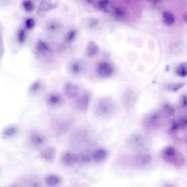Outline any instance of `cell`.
<instances>
[{"label": "cell", "instance_id": "4dcf8cb0", "mask_svg": "<svg viewBox=\"0 0 187 187\" xmlns=\"http://www.w3.org/2000/svg\"><path fill=\"white\" fill-rule=\"evenodd\" d=\"M76 36V31L75 30L70 31L65 36V40L66 42L70 43L74 41Z\"/></svg>", "mask_w": 187, "mask_h": 187}, {"label": "cell", "instance_id": "ac0fdd59", "mask_svg": "<svg viewBox=\"0 0 187 187\" xmlns=\"http://www.w3.org/2000/svg\"><path fill=\"white\" fill-rule=\"evenodd\" d=\"M56 155L55 148L52 147H47L44 148L40 152V157L47 161H52L54 160Z\"/></svg>", "mask_w": 187, "mask_h": 187}, {"label": "cell", "instance_id": "7c38bea8", "mask_svg": "<svg viewBox=\"0 0 187 187\" xmlns=\"http://www.w3.org/2000/svg\"><path fill=\"white\" fill-rule=\"evenodd\" d=\"M80 87L77 84L72 82H67L64 87L65 95L69 99L75 98L80 93Z\"/></svg>", "mask_w": 187, "mask_h": 187}, {"label": "cell", "instance_id": "9a60e30c", "mask_svg": "<svg viewBox=\"0 0 187 187\" xmlns=\"http://www.w3.org/2000/svg\"><path fill=\"white\" fill-rule=\"evenodd\" d=\"M61 161L66 165H74L78 162V156L74 153L65 152L62 154Z\"/></svg>", "mask_w": 187, "mask_h": 187}, {"label": "cell", "instance_id": "277c9868", "mask_svg": "<svg viewBox=\"0 0 187 187\" xmlns=\"http://www.w3.org/2000/svg\"><path fill=\"white\" fill-rule=\"evenodd\" d=\"M46 102L48 106L52 108H57L63 105L64 99L58 92H50L46 95Z\"/></svg>", "mask_w": 187, "mask_h": 187}, {"label": "cell", "instance_id": "3957f363", "mask_svg": "<svg viewBox=\"0 0 187 187\" xmlns=\"http://www.w3.org/2000/svg\"><path fill=\"white\" fill-rule=\"evenodd\" d=\"M161 113L160 111H152L143 120V125L147 129L156 128L161 122Z\"/></svg>", "mask_w": 187, "mask_h": 187}, {"label": "cell", "instance_id": "9c48e42d", "mask_svg": "<svg viewBox=\"0 0 187 187\" xmlns=\"http://www.w3.org/2000/svg\"><path fill=\"white\" fill-rule=\"evenodd\" d=\"M70 137L74 143H84L89 139V133L85 129H80L75 131Z\"/></svg>", "mask_w": 187, "mask_h": 187}, {"label": "cell", "instance_id": "f1b7e54d", "mask_svg": "<svg viewBox=\"0 0 187 187\" xmlns=\"http://www.w3.org/2000/svg\"><path fill=\"white\" fill-rule=\"evenodd\" d=\"M26 31L23 29H20L18 31L17 33V39L18 42L20 44L24 43L26 39Z\"/></svg>", "mask_w": 187, "mask_h": 187}, {"label": "cell", "instance_id": "6da1fadb", "mask_svg": "<svg viewBox=\"0 0 187 187\" xmlns=\"http://www.w3.org/2000/svg\"><path fill=\"white\" fill-rule=\"evenodd\" d=\"M118 104L114 99L109 97L101 98L96 103L94 112L96 116L101 119H109L115 115Z\"/></svg>", "mask_w": 187, "mask_h": 187}, {"label": "cell", "instance_id": "cb8c5ba5", "mask_svg": "<svg viewBox=\"0 0 187 187\" xmlns=\"http://www.w3.org/2000/svg\"><path fill=\"white\" fill-rule=\"evenodd\" d=\"M43 88V84L41 81H35L31 84L29 87V92L31 94L36 95L41 91Z\"/></svg>", "mask_w": 187, "mask_h": 187}, {"label": "cell", "instance_id": "8fae6325", "mask_svg": "<svg viewBox=\"0 0 187 187\" xmlns=\"http://www.w3.org/2000/svg\"><path fill=\"white\" fill-rule=\"evenodd\" d=\"M144 137L140 134H134L128 138V144L130 147L136 149H139L144 147L145 144Z\"/></svg>", "mask_w": 187, "mask_h": 187}, {"label": "cell", "instance_id": "e0dca14e", "mask_svg": "<svg viewBox=\"0 0 187 187\" xmlns=\"http://www.w3.org/2000/svg\"><path fill=\"white\" fill-rule=\"evenodd\" d=\"M59 0H42L40 4L39 10L44 12L57 8L59 6Z\"/></svg>", "mask_w": 187, "mask_h": 187}, {"label": "cell", "instance_id": "30bf717a", "mask_svg": "<svg viewBox=\"0 0 187 187\" xmlns=\"http://www.w3.org/2000/svg\"><path fill=\"white\" fill-rule=\"evenodd\" d=\"M84 66L82 61L79 59H74L69 64V71L74 76H78L82 74Z\"/></svg>", "mask_w": 187, "mask_h": 187}, {"label": "cell", "instance_id": "4fadbf2b", "mask_svg": "<svg viewBox=\"0 0 187 187\" xmlns=\"http://www.w3.org/2000/svg\"><path fill=\"white\" fill-rule=\"evenodd\" d=\"M35 49L36 52L41 57H46L51 52L50 44L42 39H40L37 42L35 46Z\"/></svg>", "mask_w": 187, "mask_h": 187}, {"label": "cell", "instance_id": "603a6c76", "mask_svg": "<svg viewBox=\"0 0 187 187\" xmlns=\"http://www.w3.org/2000/svg\"><path fill=\"white\" fill-rule=\"evenodd\" d=\"M61 178L56 174H50L45 179L46 184L48 187H54L61 183Z\"/></svg>", "mask_w": 187, "mask_h": 187}, {"label": "cell", "instance_id": "5bb4252c", "mask_svg": "<svg viewBox=\"0 0 187 187\" xmlns=\"http://www.w3.org/2000/svg\"><path fill=\"white\" fill-rule=\"evenodd\" d=\"M152 160V157L148 153H141L135 156L133 164L137 166H144L148 165Z\"/></svg>", "mask_w": 187, "mask_h": 187}, {"label": "cell", "instance_id": "5b68a950", "mask_svg": "<svg viewBox=\"0 0 187 187\" xmlns=\"http://www.w3.org/2000/svg\"><path fill=\"white\" fill-rule=\"evenodd\" d=\"M137 101V95L133 90H126L122 96V102L126 109H131L135 106Z\"/></svg>", "mask_w": 187, "mask_h": 187}, {"label": "cell", "instance_id": "7402d4cb", "mask_svg": "<svg viewBox=\"0 0 187 187\" xmlns=\"http://www.w3.org/2000/svg\"><path fill=\"white\" fill-rule=\"evenodd\" d=\"M99 50V48L96 42L90 41L87 43L86 49V54L87 55V57L93 58L98 54Z\"/></svg>", "mask_w": 187, "mask_h": 187}, {"label": "cell", "instance_id": "836d02e7", "mask_svg": "<svg viewBox=\"0 0 187 187\" xmlns=\"http://www.w3.org/2000/svg\"><path fill=\"white\" fill-rule=\"evenodd\" d=\"M35 22L32 18H28L25 21V26L28 30H31L35 26Z\"/></svg>", "mask_w": 187, "mask_h": 187}, {"label": "cell", "instance_id": "d6a6232c", "mask_svg": "<svg viewBox=\"0 0 187 187\" xmlns=\"http://www.w3.org/2000/svg\"><path fill=\"white\" fill-rule=\"evenodd\" d=\"M112 13H113L114 16L116 17L121 18L124 15V11L122 9L119 8V7H116L114 8L112 11Z\"/></svg>", "mask_w": 187, "mask_h": 187}, {"label": "cell", "instance_id": "8992f818", "mask_svg": "<svg viewBox=\"0 0 187 187\" xmlns=\"http://www.w3.org/2000/svg\"><path fill=\"white\" fill-rule=\"evenodd\" d=\"M29 141L31 146L35 148H39L45 144L46 138L43 134L37 131H34L29 135Z\"/></svg>", "mask_w": 187, "mask_h": 187}, {"label": "cell", "instance_id": "f546056e", "mask_svg": "<svg viewBox=\"0 0 187 187\" xmlns=\"http://www.w3.org/2000/svg\"><path fill=\"white\" fill-rule=\"evenodd\" d=\"M22 6L25 11L28 12H32L34 9V6L31 0H24L22 2Z\"/></svg>", "mask_w": 187, "mask_h": 187}, {"label": "cell", "instance_id": "e575fe53", "mask_svg": "<svg viewBox=\"0 0 187 187\" xmlns=\"http://www.w3.org/2000/svg\"><path fill=\"white\" fill-rule=\"evenodd\" d=\"M4 53V45L2 33L0 31V57H2Z\"/></svg>", "mask_w": 187, "mask_h": 187}, {"label": "cell", "instance_id": "1f68e13d", "mask_svg": "<svg viewBox=\"0 0 187 187\" xmlns=\"http://www.w3.org/2000/svg\"><path fill=\"white\" fill-rule=\"evenodd\" d=\"M163 111L168 115H172L174 113V109L169 104H165L163 106Z\"/></svg>", "mask_w": 187, "mask_h": 187}, {"label": "cell", "instance_id": "d6986e66", "mask_svg": "<svg viewBox=\"0 0 187 187\" xmlns=\"http://www.w3.org/2000/svg\"><path fill=\"white\" fill-rule=\"evenodd\" d=\"M107 155L108 152L104 148H98L92 153V158L96 163H100L107 158Z\"/></svg>", "mask_w": 187, "mask_h": 187}, {"label": "cell", "instance_id": "d590c367", "mask_svg": "<svg viewBox=\"0 0 187 187\" xmlns=\"http://www.w3.org/2000/svg\"><path fill=\"white\" fill-rule=\"evenodd\" d=\"M86 1L88 3H89V4H91L93 6L96 7V8H97L100 0H86Z\"/></svg>", "mask_w": 187, "mask_h": 187}, {"label": "cell", "instance_id": "d4e9b609", "mask_svg": "<svg viewBox=\"0 0 187 187\" xmlns=\"http://www.w3.org/2000/svg\"><path fill=\"white\" fill-rule=\"evenodd\" d=\"M18 131V128L14 125L7 126L3 129V134L5 137H11L14 136Z\"/></svg>", "mask_w": 187, "mask_h": 187}, {"label": "cell", "instance_id": "ffe728a7", "mask_svg": "<svg viewBox=\"0 0 187 187\" xmlns=\"http://www.w3.org/2000/svg\"><path fill=\"white\" fill-rule=\"evenodd\" d=\"M187 120L185 117H181L177 119L174 120L171 124V130L172 131L179 130V129H182L187 126Z\"/></svg>", "mask_w": 187, "mask_h": 187}, {"label": "cell", "instance_id": "44dd1931", "mask_svg": "<svg viewBox=\"0 0 187 187\" xmlns=\"http://www.w3.org/2000/svg\"><path fill=\"white\" fill-rule=\"evenodd\" d=\"M162 19L163 24L166 26H172L176 22L175 15L170 11H164L162 15Z\"/></svg>", "mask_w": 187, "mask_h": 187}, {"label": "cell", "instance_id": "2e32d148", "mask_svg": "<svg viewBox=\"0 0 187 187\" xmlns=\"http://www.w3.org/2000/svg\"><path fill=\"white\" fill-rule=\"evenodd\" d=\"M72 125V122L70 119H60L55 124V130L59 134H63L69 129Z\"/></svg>", "mask_w": 187, "mask_h": 187}, {"label": "cell", "instance_id": "8d00e7d4", "mask_svg": "<svg viewBox=\"0 0 187 187\" xmlns=\"http://www.w3.org/2000/svg\"><path fill=\"white\" fill-rule=\"evenodd\" d=\"M187 97L186 96L183 95L181 99V104L182 107H186L187 106Z\"/></svg>", "mask_w": 187, "mask_h": 187}, {"label": "cell", "instance_id": "83f0119b", "mask_svg": "<svg viewBox=\"0 0 187 187\" xmlns=\"http://www.w3.org/2000/svg\"><path fill=\"white\" fill-rule=\"evenodd\" d=\"M185 85L184 83H177L174 84H171L166 86V88L168 90L171 92H177L179 90L181 89Z\"/></svg>", "mask_w": 187, "mask_h": 187}, {"label": "cell", "instance_id": "7a4b0ae2", "mask_svg": "<svg viewBox=\"0 0 187 187\" xmlns=\"http://www.w3.org/2000/svg\"><path fill=\"white\" fill-rule=\"evenodd\" d=\"M161 156L165 161L176 166L183 165L184 160L182 158L178 156V152L173 146H166L161 152Z\"/></svg>", "mask_w": 187, "mask_h": 187}, {"label": "cell", "instance_id": "74e56055", "mask_svg": "<svg viewBox=\"0 0 187 187\" xmlns=\"http://www.w3.org/2000/svg\"><path fill=\"white\" fill-rule=\"evenodd\" d=\"M183 18L184 20V22L186 23L187 22V12H184V13L183 14Z\"/></svg>", "mask_w": 187, "mask_h": 187}, {"label": "cell", "instance_id": "484cf974", "mask_svg": "<svg viewBox=\"0 0 187 187\" xmlns=\"http://www.w3.org/2000/svg\"><path fill=\"white\" fill-rule=\"evenodd\" d=\"M176 74L181 77H185L187 74V65L185 62L179 64L176 68Z\"/></svg>", "mask_w": 187, "mask_h": 187}, {"label": "cell", "instance_id": "4316f807", "mask_svg": "<svg viewBox=\"0 0 187 187\" xmlns=\"http://www.w3.org/2000/svg\"><path fill=\"white\" fill-rule=\"evenodd\" d=\"M59 28H60V25L59 23L55 21H52V22L51 21L46 24V30L48 31V33H53L57 32V31L59 30Z\"/></svg>", "mask_w": 187, "mask_h": 187}, {"label": "cell", "instance_id": "52a82bcc", "mask_svg": "<svg viewBox=\"0 0 187 187\" xmlns=\"http://www.w3.org/2000/svg\"><path fill=\"white\" fill-rule=\"evenodd\" d=\"M91 100V94L89 92H85L76 99L75 106L79 111H86L89 106Z\"/></svg>", "mask_w": 187, "mask_h": 187}, {"label": "cell", "instance_id": "ba28073f", "mask_svg": "<svg viewBox=\"0 0 187 187\" xmlns=\"http://www.w3.org/2000/svg\"><path fill=\"white\" fill-rule=\"evenodd\" d=\"M97 71L100 76L107 78L111 76L113 73V66L107 61H102L98 63Z\"/></svg>", "mask_w": 187, "mask_h": 187}]
</instances>
